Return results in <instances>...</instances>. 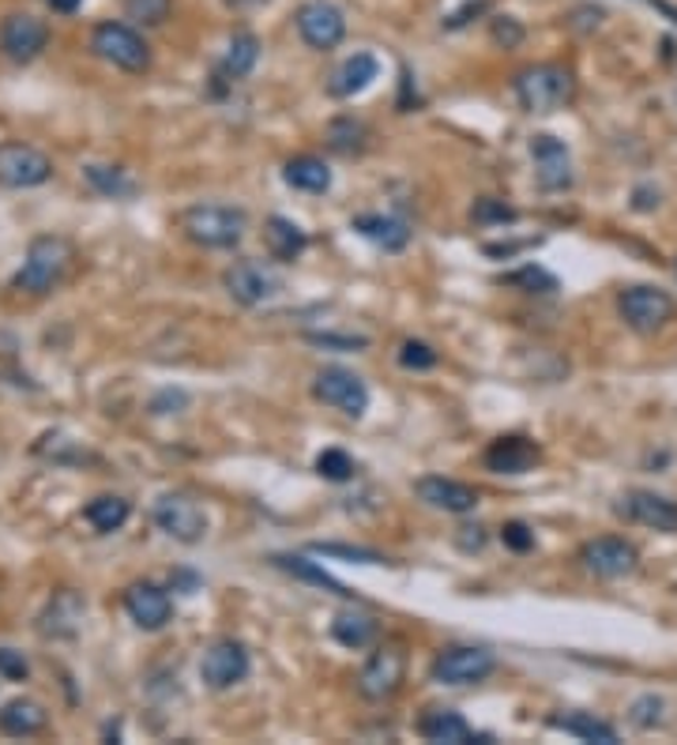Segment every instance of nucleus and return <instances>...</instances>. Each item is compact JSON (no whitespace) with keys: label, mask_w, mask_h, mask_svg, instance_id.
<instances>
[{"label":"nucleus","mask_w":677,"mask_h":745,"mask_svg":"<svg viewBox=\"0 0 677 745\" xmlns=\"http://www.w3.org/2000/svg\"><path fill=\"white\" fill-rule=\"evenodd\" d=\"M181 230H185L189 242L204 245V248H234L245 237V219L241 207H226V204H196L185 207L178 215Z\"/></svg>","instance_id":"nucleus-1"},{"label":"nucleus","mask_w":677,"mask_h":745,"mask_svg":"<svg viewBox=\"0 0 677 745\" xmlns=\"http://www.w3.org/2000/svg\"><path fill=\"white\" fill-rule=\"evenodd\" d=\"M68 264H72V245L64 242V237L42 234V237H34L31 248H26V260H23V268L15 272L12 287L23 294H50L64 279Z\"/></svg>","instance_id":"nucleus-2"},{"label":"nucleus","mask_w":677,"mask_h":745,"mask_svg":"<svg viewBox=\"0 0 677 745\" xmlns=\"http://www.w3.org/2000/svg\"><path fill=\"white\" fill-rule=\"evenodd\" d=\"M576 95V79L561 64H535L516 76V98L527 114H554L569 106Z\"/></svg>","instance_id":"nucleus-3"},{"label":"nucleus","mask_w":677,"mask_h":745,"mask_svg":"<svg viewBox=\"0 0 677 745\" xmlns=\"http://www.w3.org/2000/svg\"><path fill=\"white\" fill-rule=\"evenodd\" d=\"M90 50L121 72H148V64H151L148 42H143V34L128 23H114V20L98 23L95 34H90Z\"/></svg>","instance_id":"nucleus-4"},{"label":"nucleus","mask_w":677,"mask_h":745,"mask_svg":"<svg viewBox=\"0 0 677 745\" xmlns=\"http://www.w3.org/2000/svg\"><path fill=\"white\" fill-rule=\"evenodd\" d=\"M617 312L628 328L640 331V336H655V331H663L674 320L677 306L670 294L658 287H628V290H621Z\"/></svg>","instance_id":"nucleus-5"},{"label":"nucleus","mask_w":677,"mask_h":745,"mask_svg":"<svg viewBox=\"0 0 677 745\" xmlns=\"http://www.w3.org/2000/svg\"><path fill=\"white\" fill-rule=\"evenodd\" d=\"M407 682V651L399 643H380L358 674V693L365 701H388Z\"/></svg>","instance_id":"nucleus-6"},{"label":"nucleus","mask_w":677,"mask_h":745,"mask_svg":"<svg viewBox=\"0 0 677 745\" xmlns=\"http://www.w3.org/2000/svg\"><path fill=\"white\" fill-rule=\"evenodd\" d=\"M294 20H298L301 42H305L309 50L327 53L346 39V15H343V8L332 4V0H305V4L298 8Z\"/></svg>","instance_id":"nucleus-7"},{"label":"nucleus","mask_w":677,"mask_h":745,"mask_svg":"<svg viewBox=\"0 0 677 745\" xmlns=\"http://www.w3.org/2000/svg\"><path fill=\"white\" fill-rule=\"evenodd\" d=\"M497 667L493 651L486 648H448L433 659L429 667V678L437 685H474V682H486Z\"/></svg>","instance_id":"nucleus-8"},{"label":"nucleus","mask_w":677,"mask_h":745,"mask_svg":"<svg viewBox=\"0 0 677 745\" xmlns=\"http://www.w3.org/2000/svg\"><path fill=\"white\" fill-rule=\"evenodd\" d=\"M53 178L50 155L31 143H0V185L4 189H39Z\"/></svg>","instance_id":"nucleus-9"},{"label":"nucleus","mask_w":677,"mask_h":745,"mask_svg":"<svg viewBox=\"0 0 677 745\" xmlns=\"http://www.w3.org/2000/svg\"><path fill=\"white\" fill-rule=\"evenodd\" d=\"M313 392H316V400H324L327 407L351 414V418H362L365 407H369V389H365V381L358 373L343 370V365L320 370L313 381Z\"/></svg>","instance_id":"nucleus-10"},{"label":"nucleus","mask_w":677,"mask_h":745,"mask_svg":"<svg viewBox=\"0 0 677 745\" xmlns=\"http://www.w3.org/2000/svg\"><path fill=\"white\" fill-rule=\"evenodd\" d=\"M249 667L252 662L241 640H218L204 651V659H200V678H204L207 689L223 693V689H234L237 682H245Z\"/></svg>","instance_id":"nucleus-11"},{"label":"nucleus","mask_w":677,"mask_h":745,"mask_svg":"<svg viewBox=\"0 0 677 745\" xmlns=\"http://www.w3.org/2000/svg\"><path fill=\"white\" fill-rule=\"evenodd\" d=\"M154 523L159 531H166L178 542H200L207 535V512L200 501H192L185 493H166L154 504Z\"/></svg>","instance_id":"nucleus-12"},{"label":"nucleus","mask_w":677,"mask_h":745,"mask_svg":"<svg viewBox=\"0 0 677 745\" xmlns=\"http://www.w3.org/2000/svg\"><path fill=\"white\" fill-rule=\"evenodd\" d=\"M226 290H230V298L237 306H264V301H271L279 294V275L271 268H264V264L256 260H237L226 268L223 275Z\"/></svg>","instance_id":"nucleus-13"},{"label":"nucleus","mask_w":677,"mask_h":745,"mask_svg":"<svg viewBox=\"0 0 677 745\" xmlns=\"http://www.w3.org/2000/svg\"><path fill=\"white\" fill-rule=\"evenodd\" d=\"M45 45H50V26H45L39 15L15 12L0 23V50H4L8 61L26 64V61L39 57Z\"/></svg>","instance_id":"nucleus-14"},{"label":"nucleus","mask_w":677,"mask_h":745,"mask_svg":"<svg viewBox=\"0 0 677 745\" xmlns=\"http://www.w3.org/2000/svg\"><path fill=\"white\" fill-rule=\"evenodd\" d=\"M580 561H583V568L588 573H594V576H602V579H621V576H628L636 568V546L633 542H625V539H594V542H588V546L580 550Z\"/></svg>","instance_id":"nucleus-15"},{"label":"nucleus","mask_w":677,"mask_h":745,"mask_svg":"<svg viewBox=\"0 0 677 745\" xmlns=\"http://www.w3.org/2000/svg\"><path fill=\"white\" fill-rule=\"evenodd\" d=\"M125 610H128V618L140 625V629H148V632L166 629L170 618H173V603H170V595L162 592L159 584H132V587H128V592H125Z\"/></svg>","instance_id":"nucleus-16"},{"label":"nucleus","mask_w":677,"mask_h":745,"mask_svg":"<svg viewBox=\"0 0 677 745\" xmlns=\"http://www.w3.org/2000/svg\"><path fill=\"white\" fill-rule=\"evenodd\" d=\"M530 155H535L538 166V185L546 192H565L572 185V159H569V147L554 136H535L530 140Z\"/></svg>","instance_id":"nucleus-17"},{"label":"nucleus","mask_w":677,"mask_h":745,"mask_svg":"<svg viewBox=\"0 0 677 745\" xmlns=\"http://www.w3.org/2000/svg\"><path fill=\"white\" fill-rule=\"evenodd\" d=\"M482 459H486L493 475H527L535 471V464L542 459V448L527 437H497Z\"/></svg>","instance_id":"nucleus-18"},{"label":"nucleus","mask_w":677,"mask_h":745,"mask_svg":"<svg viewBox=\"0 0 677 745\" xmlns=\"http://www.w3.org/2000/svg\"><path fill=\"white\" fill-rule=\"evenodd\" d=\"M418 497L429 504V509H441V512H474L479 504V490H471L466 482H455V478H441V475H429L415 486Z\"/></svg>","instance_id":"nucleus-19"},{"label":"nucleus","mask_w":677,"mask_h":745,"mask_svg":"<svg viewBox=\"0 0 677 745\" xmlns=\"http://www.w3.org/2000/svg\"><path fill=\"white\" fill-rule=\"evenodd\" d=\"M84 614H87V603L79 599L76 592H57L50 599V606H45V614L39 618V632L42 637H53V640H68L79 632Z\"/></svg>","instance_id":"nucleus-20"},{"label":"nucleus","mask_w":677,"mask_h":745,"mask_svg":"<svg viewBox=\"0 0 677 745\" xmlns=\"http://www.w3.org/2000/svg\"><path fill=\"white\" fill-rule=\"evenodd\" d=\"M625 512L647 531H663V535H674L677 531V501H670V497H663V493L633 490L625 501Z\"/></svg>","instance_id":"nucleus-21"},{"label":"nucleus","mask_w":677,"mask_h":745,"mask_svg":"<svg viewBox=\"0 0 677 745\" xmlns=\"http://www.w3.org/2000/svg\"><path fill=\"white\" fill-rule=\"evenodd\" d=\"M418 734H422L426 742H437V745L490 742V734H474L471 723H466L460 712H452V707H433V712H426L422 723H418Z\"/></svg>","instance_id":"nucleus-22"},{"label":"nucleus","mask_w":677,"mask_h":745,"mask_svg":"<svg viewBox=\"0 0 677 745\" xmlns=\"http://www.w3.org/2000/svg\"><path fill=\"white\" fill-rule=\"evenodd\" d=\"M377 76H380L377 57H373V53H354L351 61H343L335 68L332 83H327V95L332 98H354V95H362V91L369 87Z\"/></svg>","instance_id":"nucleus-23"},{"label":"nucleus","mask_w":677,"mask_h":745,"mask_svg":"<svg viewBox=\"0 0 677 745\" xmlns=\"http://www.w3.org/2000/svg\"><path fill=\"white\" fill-rule=\"evenodd\" d=\"M45 723H50L45 707L39 701H26V696H15L0 707V734H8V738H31V734L45 731Z\"/></svg>","instance_id":"nucleus-24"},{"label":"nucleus","mask_w":677,"mask_h":745,"mask_svg":"<svg viewBox=\"0 0 677 745\" xmlns=\"http://www.w3.org/2000/svg\"><path fill=\"white\" fill-rule=\"evenodd\" d=\"M264 245H268V253L276 256V260L290 264V260H298V256L305 253L309 237H305V230L294 223V219L271 215L268 226H264Z\"/></svg>","instance_id":"nucleus-25"},{"label":"nucleus","mask_w":677,"mask_h":745,"mask_svg":"<svg viewBox=\"0 0 677 745\" xmlns=\"http://www.w3.org/2000/svg\"><path fill=\"white\" fill-rule=\"evenodd\" d=\"M354 230H358L362 237H369L373 245H380L384 253H399V248H407L410 242L407 223L391 215H358L354 219Z\"/></svg>","instance_id":"nucleus-26"},{"label":"nucleus","mask_w":677,"mask_h":745,"mask_svg":"<svg viewBox=\"0 0 677 745\" xmlns=\"http://www.w3.org/2000/svg\"><path fill=\"white\" fill-rule=\"evenodd\" d=\"M282 181L298 192H327L332 189V170H327L324 159H316V155H298V159L287 162Z\"/></svg>","instance_id":"nucleus-27"},{"label":"nucleus","mask_w":677,"mask_h":745,"mask_svg":"<svg viewBox=\"0 0 677 745\" xmlns=\"http://www.w3.org/2000/svg\"><path fill=\"white\" fill-rule=\"evenodd\" d=\"M128 517H132V504L125 501V497L117 493H103L95 497V501L84 509V520L90 523V528L98 531V535H109V531H121Z\"/></svg>","instance_id":"nucleus-28"},{"label":"nucleus","mask_w":677,"mask_h":745,"mask_svg":"<svg viewBox=\"0 0 677 745\" xmlns=\"http://www.w3.org/2000/svg\"><path fill=\"white\" fill-rule=\"evenodd\" d=\"M332 637L343 643V648H369L373 640L380 637V625L369 618V614H358V610H343L338 618L332 621Z\"/></svg>","instance_id":"nucleus-29"},{"label":"nucleus","mask_w":677,"mask_h":745,"mask_svg":"<svg viewBox=\"0 0 677 745\" xmlns=\"http://www.w3.org/2000/svg\"><path fill=\"white\" fill-rule=\"evenodd\" d=\"M550 726L554 731H565V734H576V738L583 742H599V745H614L617 742V731L610 723L594 720L588 712H569V715H550Z\"/></svg>","instance_id":"nucleus-30"},{"label":"nucleus","mask_w":677,"mask_h":745,"mask_svg":"<svg viewBox=\"0 0 677 745\" xmlns=\"http://www.w3.org/2000/svg\"><path fill=\"white\" fill-rule=\"evenodd\" d=\"M256 61H260V42H256V34H234L230 50H226V61H223V76L245 79L256 68Z\"/></svg>","instance_id":"nucleus-31"},{"label":"nucleus","mask_w":677,"mask_h":745,"mask_svg":"<svg viewBox=\"0 0 677 745\" xmlns=\"http://www.w3.org/2000/svg\"><path fill=\"white\" fill-rule=\"evenodd\" d=\"M84 178L90 181V189H98L103 196H114V200L132 196V192H136V181L128 178L121 166H98V162H90L87 170H84Z\"/></svg>","instance_id":"nucleus-32"},{"label":"nucleus","mask_w":677,"mask_h":745,"mask_svg":"<svg viewBox=\"0 0 677 745\" xmlns=\"http://www.w3.org/2000/svg\"><path fill=\"white\" fill-rule=\"evenodd\" d=\"M628 723H633L636 731H663V726L670 723V704L655 693L636 696L633 707H628Z\"/></svg>","instance_id":"nucleus-33"},{"label":"nucleus","mask_w":677,"mask_h":745,"mask_svg":"<svg viewBox=\"0 0 677 745\" xmlns=\"http://www.w3.org/2000/svg\"><path fill=\"white\" fill-rule=\"evenodd\" d=\"M276 561L279 568H287V573H294V576H301V579H313V584H320V587H327V592H335V595H346V587L338 584V579H332L324 573L320 565H313V561H305V557H290V554H276L271 557Z\"/></svg>","instance_id":"nucleus-34"},{"label":"nucleus","mask_w":677,"mask_h":745,"mask_svg":"<svg viewBox=\"0 0 677 745\" xmlns=\"http://www.w3.org/2000/svg\"><path fill=\"white\" fill-rule=\"evenodd\" d=\"M365 136H369L365 132V125L354 121V117H343V121H335L332 128H327V143L343 155H358L365 147Z\"/></svg>","instance_id":"nucleus-35"},{"label":"nucleus","mask_w":677,"mask_h":745,"mask_svg":"<svg viewBox=\"0 0 677 745\" xmlns=\"http://www.w3.org/2000/svg\"><path fill=\"white\" fill-rule=\"evenodd\" d=\"M173 0H125V15L140 26H162L170 20Z\"/></svg>","instance_id":"nucleus-36"},{"label":"nucleus","mask_w":677,"mask_h":745,"mask_svg":"<svg viewBox=\"0 0 677 745\" xmlns=\"http://www.w3.org/2000/svg\"><path fill=\"white\" fill-rule=\"evenodd\" d=\"M316 475L327 478V482H346V478H354V459L343 448H324L316 456Z\"/></svg>","instance_id":"nucleus-37"},{"label":"nucleus","mask_w":677,"mask_h":745,"mask_svg":"<svg viewBox=\"0 0 677 745\" xmlns=\"http://www.w3.org/2000/svg\"><path fill=\"white\" fill-rule=\"evenodd\" d=\"M399 365L402 370H433L437 365V351L422 339H407V343L399 347Z\"/></svg>","instance_id":"nucleus-38"},{"label":"nucleus","mask_w":677,"mask_h":745,"mask_svg":"<svg viewBox=\"0 0 677 745\" xmlns=\"http://www.w3.org/2000/svg\"><path fill=\"white\" fill-rule=\"evenodd\" d=\"M316 554L327 557H346V561H358V565H384L388 557H380L377 550H362V546H338V542H316Z\"/></svg>","instance_id":"nucleus-39"},{"label":"nucleus","mask_w":677,"mask_h":745,"mask_svg":"<svg viewBox=\"0 0 677 745\" xmlns=\"http://www.w3.org/2000/svg\"><path fill=\"white\" fill-rule=\"evenodd\" d=\"M508 283H512V287H527L530 294H550V290H557V279H554L550 272H542V268H524V272L508 275Z\"/></svg>","instance_id":"nucleus-40"},{"label":"nucleus","mask_w":677,"mask_h":745,"mask_svg":"<svg viewBox=\"0 0 677 745\" xmlns=\"http://www.w3.org/2000/svg\"><path fill=\"white\" fill-rule=\"evenodd\" d=\"M26 674H31V662L23 659V651L0 648V678L4 682H26Z\"/></svg>","instance_id":"nucleus-41"},{"label":"nucleus","mask_w":677,"mask_h":745,"mask_svg":"<svg viewBox=\"0 0 677 745\" xmlns=\"http://www.w3.org/2000/svg\"><path fill=\"white\" fill-rule=\"evenodd\" d=\"M471 219L474 223H512L516 219V211H512L508 204H501V200H479L474 204V211H471Z\"/></svg>","instance_id":"nucleus-42"},{"label":"nucleus","mask_w":677,"mask_h":745,"mask_svg":"<svg viewBox=\"0 0 677 745\" xmlns=\"http://www.w3.org/2000/svg\"><path fill=\"white\" fill-rule=\"evenodd\" d=\"M501 539H505L508 550H516V554H527L530 546H535V531L527 528V523H505V531H501Z\"/></svg>","instance_id":"nucleus-43"},{"label":"nucleus","mask_w":677,"mask_h":745,"mask_svg":"<svg viewBox=\"0 0 677 745\" xmlns=\"http://www.w3.org/2000/svg\"><path fill=\"white\" fill-rule=\"evenodd\" d=\"M493 42H501V45H505V50H512V45L524 42V26L512 20V15H505V20L493 23Z\"/></svg>","instance_id":"nucleus-44"},{"label":"nucleus","mask_w":677,"mask_h":745,"mask_svg":"<svg viewBox=\"0 0 677 745\" xmlns=\"http://www.w3.org/2000/svg\"><path fill=\"white\" fill-rule=\"evenodd\" d=\"M309 343L338 347V351H362V347H369V339L365 336H309Z\"/></svg>","instance_id":"nucleus-45"},{"label":"nucleus","mask_w":677,"mask_h":745,"mask_svg":"<svg viewBox=\"0 0 677 745\" xmlns=\"http://www.w3.org/2000/svg\"><path fill=\"white\" fill-rule=\"evenodd\" d=\"M486 8H490L486 0H471V4H463L460 12H452V15H448L444 26H463V23H466V15H482V12H486Z\"/></svg>","instance_id":"nucleus-46"},{"label":"nucleus","mask_w":677,"mask_h":745,"mask_svg":"<svg viewBox=\"0 0 677 745\" xmlns=\"http://www.w3.org/2000/svg\"><path fill=\"white\" fill-rule=\"evenodd\" d=\"M460 531H463V535H460L463 550H482V546H486V531H482V528H460Z\"/></svg>","instance_id":"nucleus-47"},{"label":"nucleus","mask_w":677,"mask_h":745,"mask_svg":"<svg viewBox=\"0 0 677 745\" xmlns=\"http://www.w3.org/2000/svg\"><path fill=\"white\" fill-rule=\"evenodd\" d=\"M45 4H50L53 12H61V15H72V12H79V4H84V0H45Z\"/></svg>","instance_id":"nucleus-48"},{"label":"nucleus","mask_w":677,"mask_h":745,"mask_svg":"<svg viewBox=\"0 0 677 745\" xmlns=\"http://www.w3.org/2000/svg\"><path fill=\"white\" fill-rule=\"evenodd\" d=\"M647 4H655L658 12H663V15H670V20L677 23V8H670V4H666V0H647Z\"/></svg>","instance_id":"nucleus-49"},{"label":"nucleus","mask_w":677,"mask_h":745,"mask_svg":"<svg viewBox=\"0 0 677 745\" xmlns=\"http://www.w3.org/2000/svg\"><path fill=\"white\" fill-rule=\"evenodd\" d=\"M674 268H677V264H674Z\"/></svg>","instance_id":"nucleus-50"}]
</instances>
